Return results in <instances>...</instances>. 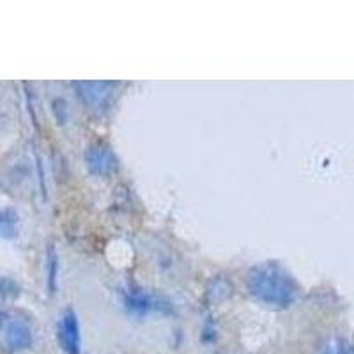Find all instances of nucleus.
Segmentation results:
<instances>
[{
  "label": "nucleus",
  "instance_id": "f257e3e1",
  "mask_svg": "<svg viewBox=\"0 0 354 354\" xmlns=\"http://www.w3.org/2000/svg\"><path fill=\"white\" fill-rule=\"evenodd\" d=\"M246 287L257 301L274 308H287L298 296V283L292 274L273 261L254 266L246 277Z\"/></svg>",
  "mask_w": 354,
  "mask_h": 354
},
{
  "label": "nucleus",
  "instance_id": "f03ea898",
  "mask_svg": "<svg viewBox=\"0 0 354 354\" xmlns=\"http://www.w3.org/2000/svg\"><path fill=\"white\" fill-rule=\"evenodd\" d=\"M0 333L9 351H25L32 344V328L17 312L0 314Z\"/></svg>",
  "mask_w": 354,
  "mask_h": 354
},
{
  "label": "nucleus",
  "instance_id": "7ed1b4c3",
  "mask_svg": "<svg viewBox=\"0 0 354 354\" xmlns=\"http://www.w3.org/2000/svg\"><path fill=\"white\" fill-rule=\"evenodd\" d=\"M78 94L88 110L93 112H103L109 109L110 101L113 97V82H78Z\"/></svg>",
  "mask_w": 354,
  "mask_h": 354
},
{
  "label": "nucleus",
  "instance_id": "20e7f679",
  "mask_svg": "<svg viewBox=\"0 0 354 354\" xmlns=\"http://www.w3.org/2000/svg\"><path fill=\"white\" fill-rule=\"evenodd\" d=\"M57 340L66 354H82L80 324L75 310L68 308L62 312L57 324Z\"/></svg>",
  "mask_w": 354,
  "mask_h": 354
},
{
  "label": "nucleus",
  "instance_id": "39448f33",
  "mask_svg": "<svg viewBox=\"0 0 354 354\" xmlns=\"http://www.w3.org/2000/svg\"><path fill=\"white\" fill-rule=\"evenodd\" d=\"M85 165H87L88 172L94 176L106 177L115 172L119 161L109 144L97 142V144L91 145L85 153Z\"/></svg>",
  "mask_w": 354,
  "mask_h": 354
},
{
  "label": "nucleus",
  "instance_id": "423d86ee",
  "mask_svg": "<svg viewBox=\"0 0 354 354\" xmlns=\"http://www.w3.org/2000/svg\"><path fill=\"white\" fill-rule=\"evenodd\" d=\"M124 303L135 314H147L151 308H154V301L149 294L142 292L138 289H131L126 292Z\"/></svg>",
  "mask_w": 354,
  "mask_h": 354
},
{
  "label": "nucleus",
  "instance_id": "0eeeda50",
  "mask_svg": "<svg viewBox=\"0 0 354 354\" xmlns=\"http://www.w3.org/2000/svg\"><path fill=\"white\" fill-rule=\"evenodd\" d=\"M18 223H20V218L11 207H6V209L0 211V238H17Z\"/></svg>",
  "mask_w": 354,
  "mask_h": 354
},
{
  "label": "nucleus",
  "instance_id": "6e6552de",
  "mask_svg": "<svg viewBox=\"0 0 354 354\" xmlns=\"http://www.w3.org/2000/svg\"><path fill=\"white\" fill-rule=\"evenodd\" d=\"M315 354H354V349L344 340L335 338V340H328L326 344H322Z\"/></svg>",
  "mask_w": 354,
  "mask_h": 354
},
{
  "label": "nucleus",
  "instance_id": "1a4fd4ad",
  "mask_svg": "<svg viewBox=\"0 0 354 354\" xmlns=\"http://www.w3.org/2000/svg\"><path fill=\"white\" fill-rule=\"evenodd\" d=\"M59 259H57V254L53 250L48 252V282H50V289L52 292H55V280H57V268H59Z\"/></svg>",
  "mask_w": 354,
  "mask_h": 354
},
{
  "label": "nucleus",
  "instance_id": "9d476101",
  "mask_svg": "<svg viewBox=\"0 0 354 354\" xmlns=\"http://www.w3.org/2000/svg\"><path fill=\"white\" fill-rule=\"evenodd\" d=\"M218 354H230V353H218Z\"/></svg>",
  "mask_w": 354,
  "mask_h": 354
}]
</instances>
